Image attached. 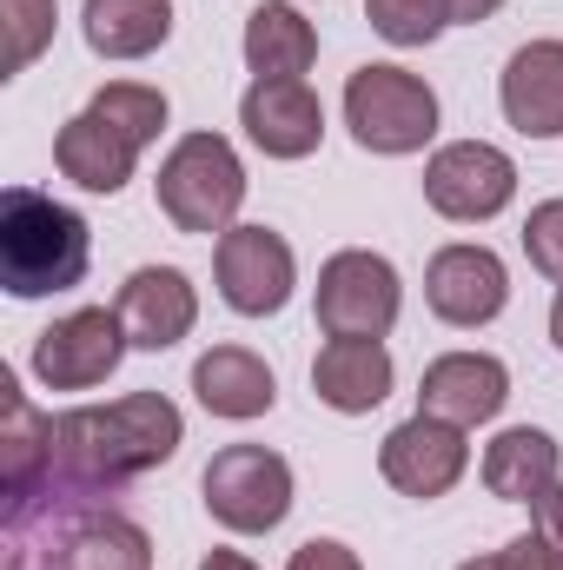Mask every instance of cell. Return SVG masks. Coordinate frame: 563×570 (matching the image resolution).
Returning <instances> with one entry per match:
<instances>
[{
	"label": "cell",
	"instance_id": "cell-1",
	"mask_svg": "<svg viewBox=\"0 0 563 570\" xmlns=\"http://www.w3.org/2000/svg\"><path fill=\"white\" fill-rule=\"evenodd\" d=\"M179 444H186V419H179V405L166 392H127L113 405H73V412L53 419V464H47V478L33 491L120 498L134 478L159 471Z\"/></svg>",
	"mask_w": 563,
	"mask_h": 570
},
{
	"label": "cell",
	"instance_id": "cell-19",
	"mask_svg": "<svg viewBox=\"0 0 563 570\" xmlns=\"http://www.w3.org/2000/svg\"><path fill=\"white\" fill-rule=\"evenodd\" d=\"M53 166L60 179H73L80 193H120L140 166V146L127 140L120 127H107L100 114H73L60 134H53Z\"/></svg>",
	"mask_w": 563,
	"mask_h": 570
},
{
	"label": "cell",
	"instance_id": "cell-15",
	"mask_svg": "<svg viewBox=\"0 0 563 570\" xmlns=\"http://www.w3.org/2000/svg\"><path fill=\"white\" fill-rule=\"evenodd\" d=\"M113 312H120L134 352H172L199 325V292H192V279L179 266H140L134 279L120 285Z\"/></svg>",
	"mask_w": 563,
	"mask_h": 570
},
{
	"label": "cell",
	"instance_id": "cell-18",
	"mask_svg": "<svg viewBox=\"0 0 563 570\" xmlns=\"http://www.w3.org/2000/svg\"><path fill=\"white\" fill-rule=\"evenodd\" d=\"M192 399H199L213 419H226V425H253V419H266V412L279 405V379H273V365H266L259 352H246V345H213V352H199V365H192Z\"/></svg>",
	"mask_w": 563,
	"mask_h": 570
},
{
	"label": "cell",
	"instance_id": "cell-31",
	"mask_svg": "<svg viewBox=\"0 0 563 570\" xmlns=\"http://www.w3.org/2000/svg\"><path fill=\"white\" fill-rule=\"evenodd\" d=\"M199 570H259V564H253L246 551H206V558H199Z\"/></svg>",
	"mask_w": 563,
	"mask_h": 570
},
{
	"label": "cell",
	"instance_id": "cell-7",
	"mask_svg": "<svg viewBox=\"0 0 563 570\" xmlns=\"http://www.w3.org/2000/svg\"><path fill=\"white\" fill-rule=\"evenodd\" d=\"M398 305H405V285L398 266L385 253H365V246H345L318 266V325L325 338H385L398 325Z\"/></svg>",
	"mask_w": 563,
	"mask_h": 570
},
{
	"label": "cell",
	"instance_id": "cell-3",
	"mask_svg": "<svg viewBox=\"0 0 563 570\" xmlns=\"http://www.w3.org/2000/svg\"><path fill=\"white\" fill-rule=\"evenodd\" d=\"M93 266V233L73 206H60L40 186H7L0 193V285L13 298H47L73 292Z\"/></svg>",
	"mask_w": 563,
	"mask_h": 570
},
{
	"label": "cell",
	"instance_id": "cell-13",
	"mask_svg": "<svg viewBox=\"0 0 563 570\" xmlns=\"http://www.w3.org/2000/svg\"><path fill=\"white\" fill-rule=\"evenodd\" d=\"M504 399H511V372L491 352H444L418 379V412H431V419H444L457 431L491 425L504 412Z\"/></svg>",
	"mask_w": 563,
	"mask_h": 570
},
{
	"label": "cell",
	"instance_id": "cell-29",
	"mask_svg": "<svg viewBox=\"0 0 563 570\" xmlns=\"http://www.w3.org/2000/svg\"><path fill=\"white\" fill-rule=\"evenodd\" d=\"M531 531H537V538H544V544L563 558V484H551V491L531 504Z\"/></svg>",
	"mask_w": 563,
	"mask_h": 570
},
{
	"label": "cell",
	"instance_id": "cell-28",
	"mask_svg": "<svg viewBox=\"0 0 563 570\" xmlns=\"http://www.w3.org/2000/svg\"><path fill=\"white\" fill-rule=\"evenodd\" d=\"M285 570H365V564H358L352 544H338V538H312V544L292 551V564Z\"/></svg>",
	"mask_w": 563,
	"mask_h": 570
},
{
	"label": "cell",
	"instance_id": "cell-33",
	"mask_svg": "<svg viewBox=\"0 0 563 570\" xmlns=\"http://www.w3.org/2000/svg\"><path fill=\"white\" fill-rule=\"evenodd\" d=\"M551 338H557V352H563V285H557V298H551Z\"/></svg>",
	"mask_w": 563,
	"mask_h": 570
},
{
	"label": "cell",
	"instance_id": "cell-10",
	"mask_svg": "<svg viewBox=\"0 0 563 570\" xmlns=\"http://www.w3.org/2000/svg\"><path fill=\"white\" fill-rule=\"evenodd\" d=\"M213 273H219V298L239 318H273L298 285V259L273 226H233L213 246Z\"/></svg>",
	"mask_w": 563,
	"mask_h": 570
},
{
	"label": "cell",
	"instance_id": "cell-8",
	"mask_svg": "<svg viewBox=\"0 0 563 570\" xmlns=\"http://www.w3.org/2000/svg\"><path fill=\"white\" fill-rule=\"evenodd\" d=\"M134 352L127 325L113 305H80L67 318H53L40 338H33V379L47 392H93L120 372V358Z\"/></svg>",
	"mask_w": 563,
	"mask_h": 570
},
{
	"label": "cell",
	"instance_id": "cell-14",
	"mask_svg": "<svg viewBox=\"0 0 563 570\" xmlns=\"http://www.w3.org/2000/svg\"><path fill=\"white\" fill-rule=\"evenodd\" d=\"M239 127L266 159H305L325 140V100L305 80H253L239 100Z\"/></svg>",
	"mask_w": 563,
	"mask_h": 570
},
{
	"label": "cell",
	"instance_id": "cell-12",
	"mask_svg": "<svg viewBox=\"0 0 563 570\" xmlns=\"http://www.w3.org/2000/svg\"><path fill=\"white\" fill-rule=\"evenodd\" d=\"M378 471H385L392 491L431 504V498H444V491L471 471V438L457 425H444V419H431V412H418V419H405V425L385 431Z\"/></svg>",
	"mask_w": 563,
	"mask_h": 570
},
{
	"label": "cell",
	"instance_id": "cell-21",
	"mask_svg": "<svg viewBox=\"0 0 563 570\" xmlns=\"http://www.w3.org/2000/svg\"><path fill=\"white\" fill-rule=\"evenodd\" d=\"M318 60V27L292 0H259L246 20V67L253 80H305Z\"/></svg>",
	"mask_w": 563,
	"mask_h": 570
},
{
	"label": "cell",
	"instance_id": "cell-27",
	"mask_svg": "<svg viewBox=\"0 0 563 570\" xmlns=\"http://www.w3.org/2000/svg\"><path fill=\"white\" fill-rule=\"evenodd\" d=\"M524 253H531V266H537L544 279L563 285V199L531 206V219H524Z\"/></svg>",
	"mask_w": 563,
	"mask_h": 570
},
{
	"label": "cell",
	"instance_id": "cell-32",
	"mask_svg": "<svg viewBox=\"0 0 563 570\" xmlns=\"http://www.w3.org/2000/svg\"><path fill=\"white\" fill-rule=\"evenodd\" d=\"M457 570H511V558L504 551H484V558H464Z\"/></svg>",
	"mask_w": 563,
	"mask_h": 570
},
{
	"label": "cell",
	"instance_id": "cell-2",
	"mask_svg": "<svg viewBox=\"0 0 563 570\" xmlns=\"http://www.w3.org/2000/svg\"><path fill=\"white\" fill-rule=\"evenodd\" d=\"M7 570H152V538L113 498L33 491L0 511Z\"/></svg>",
	"mask_w": 563,
	"mask_h": 570
},
{
	"label": "cell",
	"instance_id": "cell-17",
	"mask_svg": "<svg viewBox=\"0 0 563 570\" xmlns=\"http://www.w3.org/2000/svg\"><path fill=\"white\" fill-rule=\"evenodd\" d=\"M312 392L318 405L345 412V419H365L392 399V352L385 338H325L318 358H312Z\"/></svg>",
	"mask_w": 563,
	"mask_h": 570
},
{
	"label": "cell",
	"instance_id": "cell-11",
	"mask_svg": "<svg viewBox=\"0 0 563 570\" xmlns=\"http://www.w3.org/2000/svg\"><path fill=\"white\" fill-rule=\"evenodd\" d=\"M424 305H431L444 325L477 332V325H491V318L511 305V273H504V259H497L491 246H471V239L437 246L431 266H424Z\"/></svg>",
	"mask_w": 563,
	"mask_h": 570
},
{
	"label": "cell",
	"instance_id": "cell-9",
	"mask_svg": "<svg viewBox=\"0 0 563 570\" xmlns=\"http://www.w3.org/2000/svg\"><path fill=\"white\" fill-rule=\"evenodd\" d=\"M424 199L457 226H484L517 199V166L491 140H451L424 159Z\"/></svg>",
	"mask_w": 563,
	"mask_h": 570
},
{
	"label": "cell",
	"instance_id": "cell-5",
	"mask_svg": "<svg viewBox=\"0 0 563 570\" xmlns=\"http://www.w3.org/2000/svg\"><path fill=\"white\" fill-rule=\"evenodd\" d=\"M345 127L352 140L378 159H405L424 153L437 134V94L424 87L412 67H392V60H372L345 80Z\"/></svg>",
	"mask_w": 563,
	"mask_h": 570
},
{
	"label": "cell",
	"instance_id": "cell-16",
	"mask_svg": "<svg viewBox=\"0 0 563 570\" xmlns=\"http://www.w3.org/2000/svg\"><path fill=\"white\" fill-rule=\"evenodd\" d=\"M504 120L524 140H563V40H531L504 60L497 80Z\"/></svg>",
	"mask_w": 563,
	"mask_h": 570
},
{
	"label": "cell",
	"instance_id": "cell-26",
	"mask_svg": "<svg viewBox=\"0 0 563 570\" xmlns=\"http://www.w3.org/2000/svg\"><path fill=\"white\" fill-rule=\"evenodd\" d=\"M53 0H0V33H7V53L0 67L7 73H27L47 47H53Z\"/></svg>",
	"mask_w": 563,
	"mask_h": 570
},
{
	"label": "cell",
	"instance_id": "cell-20",
	"mask_svg": "<svg viewBox=\"0 0 563 570\" xmlns=\"http://www.w3.org/2000/svg\"><path fill=\"white\" fill-rule=\"evenodd\" d=\"M484 484L504 504H537L551 484H563V444L537 425H511L484 444Z\"/></svg>",
	"mask_w": 563,
	"mask_h": 570
},
{
	"label": "cell",
	"instance_id": "cell-30",
	"mask_svg": "<svg viewBox=\"0 0 563 570\" xmlns=\"http://www.w3.org/2000/svg\"><path fill=\"white\" fill-rule=\"evenodd\" d=\"M504 0H451V20H464V27H477V20H491Z\"/></svg>",
	"mask_w": 563,
	"mask_h": 570
},
{
	"label": "cell",
	"instance_id": "cell-25",
	"mask_svg": "<svg viewBox=\"0 0 563 570\" xmlns=\"http://www.w3.org/2000/svg\"><path fill=\"white\" fill-rule=\"evenodd\" d=\"M365 20L392 47H431L451 27V0H365Z\"/></svg>",
	"mask_w": 563,
	"mask_h": 570
},
{
	"label": "cell",
	"instance_id": "cell-22",
	"mask_svg": "<svg viewBox=\"0 0 563 570\" xmlns=\"http://www.w3.org/2000/svg\"><path fill=\"white\" fill-rule=\"evenodd\" d=\"M80 33L100 60H146L172 33V0H87Z\"/></svg>",
	"mask_w": 563,
	"mask_h": 570
},
{
	"label": "cell",
	"instance_id": "cell-4",
	"mask_svg": "<svg viewBox=\"0 0 563 570\" xmlns=\"http://www.w3.org/2000/svg\"><path fill=\"white\" fill-rule=\"evenodd\" d=\"M152 193H159V213L172 219V233L213 239V233H233V219L246 206V166L226 134H186L159 159Z\"/></svg>",
	"mask_w": 563,
	"mask_h": 570
},
{
	"label": "cell",
	"instance_id": "cell-6",
	"mask_svg": "<svg viewBox=\"0 0 563 570\" xmlns=\"http://www.w3.org/2000/svg\"><path fill=\"white\" fill-rule=\"evenodd\" d=\"M199 491H206L213 524H226L233 538H266L292 511V464L273 444H226L213 451Z\"/></svg>",
	"mask_w": 563,
	"mask_h": 570
},
{
	"label": "cell",
	"instance_id": "cell-24",
	"mask_svg": "<svg viewBox=\"0 0 563 570\" xmlns=\"http://www.w3.org/2000/svg\"><path fill=\"white\" fill-rule=\"evenodd\" d=\"M87 114H100L107 127H120V134H127V140L146 153V146L166 134V114H172V107H166V94H159V87H140V80H113V87H100V94L87 100Z\"/></svg>",
	"mask_w": 563,
	"mask_h": 570
},
{
	"label": "cell",
	"instance_id": "cell-23",
	"mask_svg": "<svg viewBox=\"0 0 563 570\" xmlns=\"http://www.w3.org/2000/svg\"><path fill=\"white\" fill-rule=\"evenodd\" d=\"M0 392H7V438H0L7 484H0V498L13 504V498H27V491L47 478V464H53V419L27 405V392H20V379H13V372L0 379Z\"/></svg>",
	"mask_w": 563,
	"mask_h": 570
}]
</instances>
